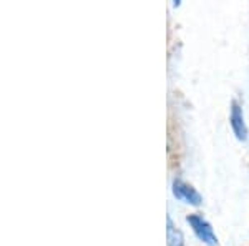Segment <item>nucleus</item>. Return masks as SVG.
Masks as SVG:
<instances>
[{
	"mask_svg": "<svg viewBox=\"0 0 249 246\" xmlns=\"http://www.w3.org/2000/svg\"><path fill=\"white\" fill-rule=\"evenodd\" d=\"M188 223L191 225L193 231L196 233V236H198L199 240L203 241V243H206V245H210V246H216V245H218V236L214 235L211 225L208 223V221L204 220L203 216L190 215V216H188Z\"/></svg>",
	"mask_w": 249,
	"mask_h": 246,
	"instance_id": "f257e3e1",
	"label": "nucleus"
},
{
	"mask_svg": "<svg viewBox=\"0 0 249 246\" xmlns=\"http://www.w3.org/2000/svg\"><path fill=\"white\" fill-rule=\"evenodd\" d=\"M173 193H175L176 198L184 200L186 203L195 205V207L201 205V201H203L201 195H199V193L196 191L191 185L183 183V181H179V180H176L175 183H173Z\"/></svg>",
	"mask_w": 249,
	"mask_h": 246,
	"instance_id": "f03ea898",
	"label": "nucleus"
},
{
	"mask_svg": "<svg viewBox=\"0 0 249 246\" xmlns=\"http://www.w3.org/2000/svg\"><path fill=\"white\" fill-rule=\"evenodd\" d=\"M231 127L234 135L238 136V140H246L248 138V127L244 123V116H243V110L238 105V102H232L231 105Z\"/></svg>",
	"mask_w": 249,
	"mask_h": 246,
	"instance_id": "7ed1b4c3",
	"label": "nucleus"
},
{
	"mask_svg": "<svg viewBox=\"0 0 249 246\" xmlns=\"http://www.w3.org/2000/svg\"><path fill=\"white\" fill-rule=\"evenodd\" d=\"M168 245L170 246H183V235L179 229L173 227L171 218H168Z\"/></svg>",
	"mask_w": 249,
	"mask_h": 246,
	"instance_id": "20e7f679",
	"label": "nucleus"
}]
</instances>
